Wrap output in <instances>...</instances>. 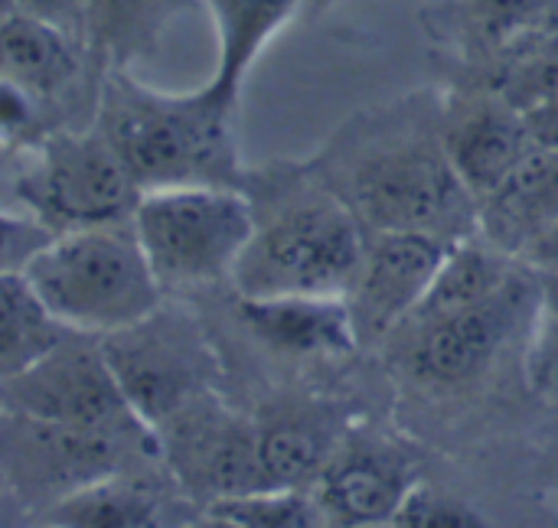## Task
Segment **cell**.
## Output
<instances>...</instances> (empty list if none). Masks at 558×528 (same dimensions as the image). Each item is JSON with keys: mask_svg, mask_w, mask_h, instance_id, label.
<instances>
[{"mask_svg": "<svg viewBox=\"0 0 558 528\" xmlns=\"http://www.w3.org/2000/svg\"><path fill=\"white\" fill-rule=\"evenodd\" d=\"M131 225L160 287H206L232 278L255 235V209L235 186L144 189Z\"/></svg>", "mask_w": 558, "mask_h": 528, "instance_id": "4", "label": "cell"}, {"mask_svg": "<svg viewBox=\"0 0 558 528\" xmlns=\"http://www.w3.org/2000/svg\"><path fill=\"white\" fill-rule=\"evenodd\" d=\"M193 0H88L85 46L108 65L124 69L131 59L150 52L173 16Z\"/></svg>", "mask_w": 558, "mask_h": 528, "instance_id": "19", "label": "cell"}, {"mask_svg": "<svg viewBox=\"0 0 558 528\" xmlns=\"http://www.w3.org/2000/svg\"><path fill=\"white\" fill-rule=\"evenodd\" d=\"M558 222V150L533 144L517 170L477 199V229L510 258H520Z\"/></svg>", "mask_w": 558, "mask_h": 528, "instance_id": "15", "label": "cell"}, {"mask_svg": "<svg viewBox=\"0 0 558 528\" xmlns=\"http://www.w3.org/2000/svg\"><path fill=\"white\" fill-rule=\"evenodd\" d=\"M523 265H530L533 271H539L543 278H556L558 281V222L553 229H546L523 255Z\"/></svg>", "mask_w": 558, "mask_h": 528, "instance_id": "31", "label": "cell"}, {"mask_svg": "<svg viewBox=\"0 0 558 528\" xmlns=\"http://www.w3.org/2000/svg\"><path fill=\"white\" fill-rule=\"evenodd\" d=\"M219 33V65L206 88L235 108L239 88L271 42V36L294 16L301 0H203Z\"/></svg>", "mask_w": 558, "mask_h": 528, "instance_id": "18", "label": "cell"}, {"mask_svg": "<svg viewBox=\"0 0 558 528\" xmlns=\"http://www.w3.org/2000/svg\"><path fill=\"white\" fill-rule=\"evenodd\" d=\"M157 434H163L160 444L190 490L209 500L262 490L258 431L216 408L209 392L177 412Z\"/></svg>", "mask_w": 558, "mask_h": 528, "instance_id": "11", "label": "cell"}, {"mask_svg": "<svg viewBox=\"0 0 558 528\" xmlns=\"http://www.w3.org/2000/svg\"><path fill=\"white\" fill-rule=\"evenodd\" d=\"M543 278V274H539ZM530 353H526V379L533 392L558 402V281L543 278L539 307L530 327Z\"/></svg>", "mask_w": 558, "mask_h": 528, "instance_id": "27", "label": "cell"}, {"mask_svg": "<svg viewBox=\"0 0 558 528\" xmlns=\"http://www.w3.org/2000/svg\"><path fill=\"white\" fill-rule=\"evenodd\" d=\"M363 261L360 216L340 199L314 193L255 225L232 281L239 297H350Z\"/></svg>", "mask_w": 558, "mask_h": 528, "instance_id": "3", "label": "cell"}, {"mask_svg": "<svg viewBox=\"0 0 558 528\" xmlns=\"http://www.w3.org/2000/svg\"><path fill=\"white\" fill-rule=\"evenodd\" d=\"M157 513L160 503L147 483L128 474H114L52 503L43 509V519L49 526L72 528H141L154 526Z\"/></svg>", "mask_w": 558, "mask_h": 528, "instance_id": "23", "label": "cell"}, {"mask_svg": "<svg viewBox=\"0 0 558 528\" xmlns=\"http://www.w3.org/2000/svg\"><path fill=\"white\" fill-rule=\"evenodd\" d=\"M441 144L464 186L484 199L517 170V163L533 147V134L526 114L487 88L454 95L445 105Z\"/></svg>", "mask_w": 558, "mask_h": 528, "instance_id": "13", "label": "cell"}, {"mask_svg": "<svg viewBox=\"0 0 558 528\" xmlns=\"http://www.w3.org/2000/svg\"><path fill=\"white\" fill-rule=\"evenodd\" d=\"M412 487L409 464L396 451L353 444L337 451L317 477V503L343 526H392Z\"/></svg>", "mask_w": 558, "mask_h": 528, "instance_id": "14", "label": "cell"}, {"mask_svg": "<svg viewBox=\"0 0 558 528\" xmlns=\"http://www.w3.org/2000/svg\"><path fill=\"white\" fill-rule=\"evenodd\" d=\"M451 245V238L432 232H376L360 281L347 297L360 340H376L418 310Z\"/></svg>", "mask_w": 558, "mask_h": 528, "instance_id": "12", "label": "cell"}, {"mask_svg": "<svg viewBox=\"0 0 558 528\" xmlns=\"http://www.w3.org/2000/svg\"><path fill=\"white\" fill-rule=\"evenodd\" d=\"M242 320L265 343L298 356H347L360 330L347 297H239Z\"/></svg>", "mask_w": 558, "mask_h": 528, "instance_id": "16", "label": "cell"}, {"mask_svg": "<svg viewBox=\"0 0 558 528\" xmlns=\"http://www.w3.org/2000/svg\"><path fill=\"white\" fill-rule=\"evenodd\" d=\"M324 516L320 503L301 490L265 487L206 503V523L229 528H307Z\"/></svg>", "mask_w": 558, "mask_h": 528, "instance_id": "25", "label": "cell"}, {"mask_svg": "<svg viewBox=\"0 0 558 528\" xmlns=\"http://www.w3.org/2000/svg\"><path fill=\"white\" fill-rule=\"evenodd\" d=\"M232 105L206 85L167 95L108 65L98 101V127L124 157L144 189L235 186L239 160L229 134Z\"/></svg>", "mask_w": 558, "mask_h": 528, "instance_id": "1", "label": "cell"}, {"mask_svg": "<svg viewBox=\"0 0 558 528\" xmlns=\"http://www.w3.org/2000/svg\"><path fill=\"white\" fill-rule=\"evenodd\" d=\"M163 444L154 428H85L43 421L7 408L3 470L7 483L33 506L49 509L69 493L114 474L131 461L160 457Z\"/></svg>", "mask_w": 558, "mask_h": 528, "instance_id": "6", "label": "cell"}, {"mask_svg": "<svg viewBox=\"0 0 558 528\" xmlns=\"http://www.w3.org/2000/svg\"><path fill=\"white\" fill-rule=\"evenodd\" d=\"M72 330L59 323L20 271L0 278V376H20L52 353Z\"/></svg>", "mask_w": 558, "mask_h": 528, "instance_id": "21", "label": "cell"}, {"mask_svg": "<svg viewBox=\"0 0 558 528\" xmlns=\"http://www.w3.org/2000/svg\"><path fill=\"white\" fill-rule=\"evenodd\" d=\"M490 88L517 111L530 114L558 101V23L533 29L494 52Z\"/></svg>", "mask_w": 558, "mask_h": 528, "instance_id": "24", "label": "cell"}, {"mask_svg": "<svg viewBox=\"0 0 558 528\" xmlns=\"http://www.w3.org/2000/svg\"><path fill=\"white\" fill-rule=\"evenodd\" d=\"M513 271L517 268H513L510 255L494 248L487 238L471 242V235H468L451 245L435 284L428 287L425 300L418 304V310L412 317L422 323V320H435V317L474 307V304L487 300L490 294H497L510 281Z\"/></svg>", "mask_w": 558, "mask_h": 528, "instance_id": "20", "label": "cell"}, {"mask_svg": "<svg viewBox=\"0 0 558 528\" xmlns=\"http://www.w3.org/2000/svg\"><path fill=\"white\" fill-rule=\"evenodd\" d=\"M20 274L72 333L105 336L160 307V281L131 222L59 232Z\"/></svg>", "mask_w": 558, "mask_h": 528, "instance_id": "2", "label": "cell"}, {"mask_svg": "<svg viewBox=\"0 0 558 528\" xmlns=\"http://www.w3.org/2000/svg\"><path fill=\"white\" fill-rule=\"evenodd\" d=\"M350 209L376 232H432L461 242L477 225V196L445 144L405 140L369 154L347 183Z\"/></svg>", "mask_w": 558, "mask_h": 528, "instance_id": "5", "label": "cell"}, {"mask_svg": "<svg viewBox=\"0 0 558 528\" xmlns=\"http://www.w3.org/2000/svg\"><path fill=\"white\" fill-rule=\"evenodd\" d=\"M3 402L10 412L85 425V428H141L144 421L131 408L124 389L118 385L101 343H88L85 333L65 336L52 353L3 379ZM150 428V425H147Z\"/></svg>", "mask_w": 558, "mask_h": 528, "instance_id": "10", "label": "cell"}, {"mask_svg": "<svg viewBox=\"0 0 558 528\" xmlns=\"http://www.w3.org/2000/svg\"><path fill=\"white\" fill-rule=\"evenodd\" d=\"M468 33L494 56L507 42L558 23V0H454Z\"/></svg>", "mask_w": 558, "mask_h": 528, "instance_id": "26", "label": "cell"}, {"mask_svg": "<svg viewBox=\"0 0 558 528\" xmlns=\"http://www.w3.org/2000/svg\"><path fill=\"white\" fill-rule=\"evenodd\" d=\"M78 49L82 42L65 29L7 7L0 23V72L3 82L36 101L59 95L78 75Z\"/></svg>", "mask_w": 558, "mask_h": 528, "instance_id": "17", "label": "cell"}, {"mask_svg": "<svg viewBox=\"0 0 558 528\" xmlns=\"http://www.w3.org/2000/svg\"><path fill=\"white\" fill-rule=\"evenodd\" d=\"M543 278L530 265L513 271L510 281L487 300L418 323L409 366L425 385H464L474 382L507 349V343L533 327L539 307Z\"/></svg>", "mask_w": 558, "mask_h": 528, "instance_id": "9", "label": "cell"}, {"mask_svg": "<svg viewBox=\"0 0 558 528\" xmlns=\"http://www.w3.org/2000/svg\"><path fill=\"white\" fill-rule=\"evenodd\" d=\"M33 105H36L33 95L3 82V134H7V140H13L16 134L26 131V124L33 121Z\"/></svg>", "mask_w": 558, "mask_h": 528, "instance_id": "30", "label": "cell"}, {"mask_svg": "<svg viewBox=\"0 0 558 528\" xmlns=\"http://www.w3.org/2000/svg\"><path fill=\"white\" fill-rule=\"evenodd\" d=\"M26 209L56 232L131 222L144 186L95 124L46 137L16 180Z\"/></svg>", "mask_w": 558, "mask_h": 528, "instance_id": "7", "label": "cell"}, {"mask_svg": "<svg viewBox=\"0 0 558 528\" xmlns=\"http://www.w3.org/2000/svg\"><path fill=\"white\" fill-rule=\"evenodd\" d=\"M101 353L144 425L160 431L209 392L216 359L199 323L177 307H154L131 327L98 336Z\"/></svg>", "mask_w": 558, "mask_h": 528, "instance_id": "8", "label": "cell"}, {"mask_svg": "<svg viewBox=\"0 0 558 528\" xmlns=\"http://www.w3.org/2000/svg\"><path fill=\"white\" fill-rule=\"evenodd\" d=\"M553 474H556V487H558V444H556V457H553Z\"/></svg>", "mask_w": 558, "mask_h": 528, "instance_id": "33", "label": "cell"}, {"mask_svg": "<svg viewBox=\"0 0 558 528\" xmlns=\"http://www.w3.org/2000/svg\"><path fill=\"white\" fill-rule=\"evenodd\" d=\"M526 124H530L533 144L556 147L558 150V101L546 105V108H536V111H530V114H526Z\"/></svg>", "mask_w": 558, "mask_h": 528, "instance_id": "32", "label": "cell"}, {"mask_svg": "<svg viewBox=\"0 0 558 528\" xmlns=\"http://www.w3.org/2000/svg\"><path fill=\"white\" fill-rule=\"evenodd\" d=\"M392 526L399 528H477L484 526V516L461 503L451 493H441L428 483H415L409 496L402 500Z\"/></svg>", "mask_w": 558, "mask_h": 528, "instance_id": "28", "label": "cell"}, {"mask_svg": "<svg viewBox=\"0 0 558 528\" xmlns=\"http://www.w3.org/2000/svg\"><path fill=\"white\" fill-rule=\"evenodd\" d=\"M7 7L23 10L29 16H39L69 36H75L85 46V20H88V0H7Z\"/></svg>", "mask_w": 558, "mask_h": 528, "instance_id": "29", "label": "cell"}, {"mask_svg": "<svg viewBox=\"0 0 558 528\" xmlns=\"http://www.w3.org/2000/svg\"><path fill=\"white\" fill-rule=\"evenodd\" d=\"M333 454H337L333 438L324 421L304 415H281L258 431L262 490L265 487L301 490L304 483H317V477L324 474Z\"/></svg>", "mask_w": 558, "mask_h": 528, "instance_id": "22", "label": "cell"}]
</instances>
